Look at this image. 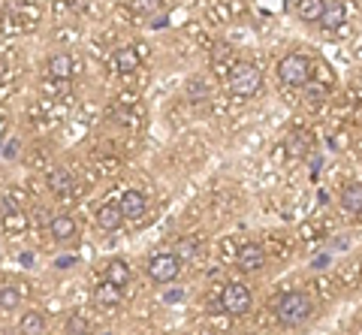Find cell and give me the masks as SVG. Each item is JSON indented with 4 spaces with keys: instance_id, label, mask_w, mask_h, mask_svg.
Returning a JSON list of instances; mask_svg holds the SVG:
<instances>
[{
    "instance_id": "obj_2",
    "label": "cell",
    "mask_w": 362,
    "mask_h": 335,
    "mask_svg": "<svg viewBox=\"0 0 362 335\" xmlns=\"http://www.w3.org/2000/svg\"><path fill=\"white\" fill-rule=\"evenodd\" d=\"M226 85L236 97H254L256 91L263 88V73L256 64H248V60H241V64L232 67L230 79H226Z\"/></svg>"
},
{
    "instance_id": "obj_6",
    "label": "cell",
    "mask_w": 362,
    "mask_h": 335,
    "mask_svg": "<svg viewBox=\"0 0 362 335\" xmlns=\"http://www.w3.org/2000/svg\"><path fill=\"white\" fill-rule=\"evenodd\" d=\"M236 266L241 272H260L266 266V251L260 242H245L236 254Z\"/></svg>"
},
{
    "instance_id": "obj_19",
    "label": "cell",
    "mask_w": 362,
    "mask_h": 335,
    "mask_svg": "<svg viewBox=\"0 0 362 335\" xmlns=\"http://www.w3.org/2000/svg\"><path fill=\"white\" fill-rule=\"evenodd\" d=\"M121 293H124L121 287H115V284H109V281H106V284L97 287V302H100L103 308H106V305H109V308H115L118 302H121Z\"/></svg>"
},
{
    "instance_id": "obj_25",
    "label": "cell",
    "mask_w": 362,
    "mask_h": 335,
    "mask_svg": "<svg viewBox=\"0 0 362 335\" xmlns=\"http://www.w3.org/2000/svg\"><path fill=\"white\" fill-rule=\"evenodd\" d=\"M55 266H58V269H73V266H75V257H58Z\"/></svg>"
},
{
    "instance_id": "obj_10",
    "label": "cell",
    "mask_w": 362,
    "mask_h": 335,
    "mask_svg": "<svg viewBox=\"0 0 362 335\" xmlns=\"http://www.w3.org/2000/svg\"><path fill=\"white\" fill-rule=\"evenodd\" d=\"M45 70H49L51 79L70 82V76H73V58L67 55V51H58V55H51L49 60H45Z\"/></svg>"
},
{
    "instance_id": "obj_11",
    "label": "cell",
    "mask_w": 362,
    "mask_h": 335,
    "mask_svg": "<svg viewBox=\"0 0 362 335\" xmlns=\"http://www.w3.org/2000/svg\"><path fill=\"white\" fill-rule=\"evenodd\" d=\"M344 21H347V6L341 3V0H329L326 10H323V15H320V25L326 30H338Z\"/></svg>"
},
{
    "instance_id": "obj_14",
    "label": "cell",
    "mask_w": 362,
    "mask_h": 335,
    "mask_svg": "<svg viewBox=\"0 0 362 335\" xmlns=\"http://www.w3.org/2000/svg\"><path fill=\"white\" fill-rule=\"evenodd\" d=\"M19 332L21 335H43L45 332V317H43V311H25L21 314V321H19Z\"/></svg>"
},
{
    "instance_id": "obj_18",
    "label": "cell",
    "mask_w": 362,
    "mask_h": 335,
    "mask_svg": "<svg viewBox=\"0 0 362 335\" xmlns=\"http://www.w3.org/2000/svg\"><path fill=\"white\" fill-rule=\"evenodd\" d=\"M323 10H326V3H323V0H302L299 10H296V15H299L302 21H317V25H320Z\"/></svg>"
},
{
    "instance_id": "obj_15",
    "label": "cell",
    "mask_w": 362,
    "mask_h": 335,
    "mask_svg": "<svg viewBox=\"0 0 362 335\" xmlns=\"http://www.w3.org/2000/svg\"><path fill=\"white\" fill-rule=\"evenodd\" d=\"M124 6L133 15H145V19H157V12L163 15V0H124Z\"/></svg>"
},
{
    "instance_id": "obj_26",
    "label": "cell",
    "mask_w": 362,
    "mask_h": 335,
    "mask_svg": "<svg viewBox=\"0 0 362 335\" xmlns=\"http://www.w3.org/2000/svg\"><path fill=\"white\" fill-rule=\"evenodd\" d=\"M329 260H332V257L329 254H320V257H314V269H326V266H329Z\"/></svg>"
},
{
    "instance_id": "obj_23",
    "label": "cell",
    "mask_w": 362,
    "mask_h": 335,
    "mask_svg": "<svg viewBox=\"0 0 362 335\" xmlns=\"http://www.w3.org/2000/svg\"><path fill=\"white\" fill-rule=\"evenodd\" d=\"M3 227H6V230H15V233H19V230H25V227H27V220L21 218L19 211H12V215H3Z\"/></svg>"
},
{
    "instance_id": "obj_12",
    "label": "cell",
    "mask_w": 362,
    "mask_h": 335,
    "mask_svg": "<svg viewBox=\"0 0 362 335\" xmlns=\"http://www.w3.org/2000/svg\"><path fill=\"white\" fill-rule=\"evenodd\" d=\"M75 220L70 218V215H55L49 220V233H51V239H58V242H70V239H75Z\"/></svg>"
},
{
    "instance_id": "obj_22",
    "label": "cell",
    "mask_w": 362,
    "mask_h": 335,
    "mask_svg": "<svg viewBox=\"0 0 362 335\" xmlns=\"http://www.w3.org/2000/svg\"><path fill=\"white\" fill-rule=\"evenodd\" d=\"M67 332L70 335H82V332H88V321L82 314H73L70 321H67Z\"/></svg>"
},
{
    "instance_id": "obj_20",
    "label": "cell",
    "mask_w": 362,
    "mask_h": 335,
    "mask_svg": "<svg viewBox=\"0 0 362 335\" xmlns=\"http://www.w3.org/2000/svg\"><path fill=\"white\" fill-rule=\"evenodd\" d=\"M21 302V293L12 284H0V311H15Z\"/></svg>"
},
{
    "instance_id": "obj_7",
    "label": "cell",
    "mask_w": 362,
    "mask_h": 335,
    "mask_svg": "<svg viewBox=\"0 0 362 335\" xmlns=\"http://www.w3.org/2000/svg\"><path fill=\"white\" fill-rule=\"evenodd\" d=\"M121 215H124V220H142L145 218V209H148V200H145V194L142 190H127L124 196H121Z\"/></svg>"
},
{
    "instance_id": "obj_27",
    "label": "cell",
    "mask_w": 362,
    "mask_h": 335,
    "mask_svg": "<svg viewBox=\"0 0 362 335\" xmlns=\"http://www.w3.org/2000/svg\"><path fill=\"white\" fill-rule=\"evenodd\" d=\"M163 299L166 302H181V299H184V290H169V293L163 296Z\"/></svg>"
},
{
    "instance_id": "obj_9",
    "label": "cell",
    "mask_w": 362,
    "mask_h": 335,
    "mask_svg": "<svg viewBox=\"0 0 362 335\" xmlns=\"http://www.w3.org/2000/svg\"><path fill=\"white\" fill-rule=\"evenodd\" d=\"M139 51H136V45H118L115 55H112V67H115L118 73H133L139 70Z\"/></svg>"
},
{
    "instance_id": "obj_17",
    "label": "cell",
    "mask_w": 362,
    "mask_h": 335,
    "mask_svg": "<svg viewBox=\"0 0 362 335\" xmlns=\"http://www.w3.org/2000/svg\"><path fill=\"white\" fill-rule=\"evenodd\" d=\"M49 187L55 190V194H70L73 190V175L64 170V166H55V170L49 172Z\"/></svg>"
},
{
    "instance_id": "obj_24",
    "label": "cell",
    "mask_w": 362,
    "mask_h": 335,
    "mask_svg": "<svg viewBox=\"0 0 362 335\" xmlns=\"http://www.w3.org/2000/svg\"><path fill=\"white\" fill-rule=\"evenodd\" d=\"M193 251H196V242H193V239H184V248L178 245V254H176V257H178L181 263H184L187 257H193Z\"/></svg>"
},
{
    "instance_id": "obj_8",
    "label": "cell",
    "mask_w": 362,
    "mask_h": 335,
    "mask_svg": "<svg viewBox=\"0 0 362 335\" xmlns=\"http://www.w3.org/2000/svg\"><path fill=\"white\" fill-rule=\"evenodd\" d=\"M121 224H124L121 205H115V203H103L100 209H97V227H100L103 233H115Z\"/></svg>"
},
{
    "instance_id": "obj_13",
    "label": "cell",
    "mask_w": 362,
    "mask_h": 335,
    "mask_svg": "<svg viewBox=\"0 0 362 335\" xmlns=\"http://www.w3.org/2000/svg\"><path fill=\"white\" fill-rule=\"evenodd\" d=\"M106 281L124 290V287L130 284V266L124 260H109V266H106Z\"/></svg>"
},
{
    "instance_id": "obj_16",
    "label": "cell",
    "mask_w": 362,
    "mask_h": 335,
    "mask_svg": "<svg viewBox=\"0 0 362 335\" xmlns=\"http://www.w3.org/2000/svg\"><path fill=\"white\" fill-rule=\"evenodd\" d=\"M341 205L350 215H359L362 211V181H353V185H347L341 190Z\"/></svg>"
},
{
    "instance_id": "obj_4",
    "label": "cell",
    "mask_w": 362,
    "mask_h": 335,
    "mask_svg": "<svg viewBox=\"0 0 362 335\" xmlns=\"http://www.w3.org/2000/svg\"><path fill=\"white\" fill-rule=\"evenodd\" d=\"M251 302H254V296H251V290H248L245 284H239V281H230V284H224V290H221V308L230 317L248 314V311H251Z\"/></svg>"
},
{
    "instance_id": "obj_21",
    "label": "cell",
    "mask_w": 362,
    "mask_h": 335,
    "mask_svg": "<svg viewBox=\"0 0 362 335\" xmlns=\"http://www.w3.org/2000/svg\"><path fill=\"white\" fill-rule=\"evenodd\" d=\"M208 97V85L202 79H193L191 85H187V100L191 103H202Z\"/></svg>"
},
{
    "instance_id": "obj_28",
    "label": "cell",
    "mask_w": 362,
    "mask_h": 335,
    "mask_svg": "<svg viewBox=\"0 0 362 335\" xmlns=\"http://www.w3.org/2000/svg\"><path fill=\"white\" fill-rule=\"evenodd\" d=\"M166 21L169 19H166V12H163V15H157V19H151V27H166Z\"/></svg>"
},
{
    "instance_id": "obj_5",
    "label": "cell",
    "mask_w": 362,
    "mask_h": 335,
    "mask_svg": "<svg viewBox=\"0 0 362 335\" xmlns=\"http://www.w3.org/2000/svg\"><path fill=\"white\" fill-rule=\"evenodd\" d=\"M181 272V260L176 254H154L148 260V278L154 281V284H169V281H176Z\"/></svg>"
},
{
    "instance_id": "obj_1",
    "label": "cell",
    "mask_w": 362,
    "mask_h": 335,
    "mask_svg": "<svg viewBox=\"0 0 362 335\" xmlns=\"http://www.w3.org/2000/svg\"><path fill=\"white\" fill-rule=\"evenodd\" d=\"M311 314H314L311 299H308L305 293H299V290L284 293L281 299H278V305H275V317H278V323L287 326V330H296V326L308 323V321H311Z\"/></svg>"
},
{
    "instance_id": "obj_3",
    "label": "cell",
    "mask_w": 362,
    "mask_h": 335,
    "mask_svg": "<svg viewBox=\"0 0 362 335\" xmlns=\"http://www.w3.org/2000/svg\"><path fill=\"white\" fill-rule=\"evenodd\" d=\"M278 76H281V82L290 88L308 85V82H311V60L305 55H299V51H290V55H284L278 60Z\"/></svg>"
}]
</instances>
